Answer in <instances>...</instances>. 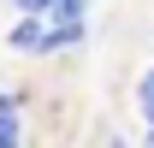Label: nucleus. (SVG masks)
Returning <instances> with one entry per match:
<instances>
[{"label":"nucleus","instance_id":"f257e3e1","mask_svg":"<svg viewBox=\"0 0 154 148\" xmlns=\"http://www.w3.org/2000/svg\"><path fill=\"white\" fill-rule=\"evenodd\" d=\"M83 36V0H54L48 6V48Z\"/></svg>","mask_w":154,"mask_h":148},{"label":"nucleus","instance_id":"f03ea898","mask_svg":"<svg viewBox=\"0 0 154 148\" xmlns=\"http://www.w3.org/2000/svg\"><path fill=\"white\" fill-rule=\"evenodd\" d=\"M42 24H48V18H24L6 42H12V48H48V30H42Z\"/></svg>","mask_w":154,"mask_h":148},{"label":"nucleus","instance_id":"7ed1b4c3","mask_svg":"<svg viewBox=\"0 0 154 148\" xmlns=\"http://www.w3.org/2000/svg\"><path fill=\"white\" fill-rule=\"evenodd\" d=\"M0 148H18V113H12V101H0Z\"/></svg>","mask_w":154,"mask_h":148},{"label":"nucleus","instance_id":"20e7f679","mask_svg":"<svg viewBox=\"0 0 154 148\" xmlns=\"http://www.w3.org/2000/svg\"><path fill=\"white\" fill-rule=\"evenodd\" d=\"M136 101H142V119L154 125V71H142V83H136Z\"/></svg>","mask_w":154,"mask_h":148},{"label":"nucleus","instance_id":"39448f33","mask_svg":"<svg viewBox=\"0 0 154 148\" xmlns=\"http://www.w3.org/2000/svg\"><path fill=\"white\" fill-rule=\"evenodd\" d=\"M18 6H30V12H42V6H54V0H18Z\"/></svg>","mask_w":154,"mask_h":148},{"label":"nucleus","instance_id":"423d86ee","mask_svg":"<svg viewBox=\"0 0 154 148\" xmlns=\"http://www.w3.org/2000/svg\"><path fill=\"white\" fill-rule=\"evenodd\" d=\"M107 148H125V142H107Z\"/></svg>","mask_w":154,"mask_h":148}]
</instances>
